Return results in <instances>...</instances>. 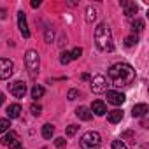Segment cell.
Masks as SVG:
<instances>
[{
  "mask_svg": "<svg viewBox=\"0 0 149 149\" xmlns=\"http://www.w3.org/2000/svg\"><path fill=\"white\" fill-rule=\"evenodd\" d=\"M9 91H11L13 97H16V98H23L25 93H26V84H25L23 81H14V83L9 84Z\"/></svg>",
  "mask_w": 149,
  "mask_h": 149,
  "instance_id": "7",
  "label": "cell"
},
{
  "mask_svg": "<svg viewBox=\"0 0 149 149\" xmlns=\"http://www.w3.org/2000/svg\"><path fill=\"white\" fill-rule=\"evenodd\" d=\"M95 18H97L95 9H93V7H88V9H86V21L91 23V21H95Z\"/></svg>",
  "mask_w": 149,
  "mask_h": 149,
  "instance_id": "20",
  "label": "cell"
},
{
  "mask_svg": "<svg viewBox=\"0 0 149 149\" xmlns=\"http://www.w3.org/2000/svg\"><path fill=\"white\" fill-rule=\"evenodd\" d=\"M81 54H83V49H81V47H76V49H72V53H70V60H77Z\"/></svg>",
  "mask_w": 149,
  "mask_h": 149,
  "instance_id": "23",
  "label": "cell"
},
{
  "mask_svg": "<svg viewBox=\"0 0 149 149\" xmlns=\"http://www.w3.org/2000/svg\"><path fill=\"white\" fill-rule=\"evenodd\" d=\"M102 146V137L98 132H86L81 137V147L83 149H98Z\"/></svg>",
  "mask_w": 149,
  "mask_h": 149,
  "instance_id": "4",
  "label": "cell"
},
{
  "mask_svg": "<svg viewBox=\"0 0 149 149\" xmlns=\"http://www.w3.org/2000/svg\"><path fill=\"white\" fill-rule=\"evenodd\" d=\"M147 105L146 104H137V105H133V109H132V116L133 118H142V116H146L147 114Z\"/></svg>",
  "mask_w": 149,
  "mask_h": 149,
  "instance_id": "15",
  "label": "cell"
},
{
  "mask_svg": "<svg viewBox=\"0 0 149 149\" xmlns=\"http://www.w3.org/2000/svg\"><path fill=\"white\" fill-rule=\"evenodd\" d=\"M77 128H79V126H76V125H70V126L67 128V135H68V137L76 135V133H77Z\"/></svg>",
  "mask_w": 149,
  "mask_h": 149,
  "instance_id": "27",
  "label": "cell"
},
{
  "mask_svg": "<svg viewBox=\"0 0 149 149\" xmlns=\"http://www.w3.org/2000/svg\"><path fill=\"white\" fill-rule=\"evenodd\" d=\"M53 135H54V126H53V125H44V126H42V137L49 140Z\"/></svg>",
  "mask_w": 149,
  "mask_h": 149,
  "instance_id": "17",
  "label": "cell"
},
{
  "mask_svg": "<svg viewBox=\"0 0 149 149\" xmlns=\"http://www.w3.org/2000/svg\"><path fill=\"white\" fill-rule=\"evenodd\" d=\"M125 100H126V97L123 93H119V91H107V102L109 104L121 105V104H125Z\"/></svg>",
  "mask_w": 149,
  "mask_h": 149,
  "instance_id": "10",
  "label": "cell"
},
{
  "mask_svg": "<svg viewBox=\"0 0 149 149\" xmlns=\"http://www.w3.org/2000/svg\"><path fill=\"white\" fill-rule=\"evenodd\" d=\"M42 97H44V88L39 86V84H35V86L32 88V98L37 100V98H42Z\"/></svg>",
  "mask_w": 149,
  "mask_h": 149,
  "instance_id": "18",
  "label": "cell"
},
{
  "mask_svg": "<svg viewBox=\"0 0 149 149\" xmlns=\"http://www.w3.org/2000/svg\"><path fill=\"white\" fill-rule=\"evenodd\" d=\"M121 6L125 7V16H128V18L135 16V14H137V11H139V7H137V4H135V2H126V0H123Z\"/></svg>",
  "mask_w": 149,
  "mask_h": 149,
  "instance_id": "11",
  "label": "cell"
},
{
  "mask_svg": "<svg viewBox=\"0 0 149 149\" xmlns=\"http://www.w3.org/2000/svg\"><path fill=\"white\" fill-rule=\"evenodd\" d=\"M77 97H79V90H70V91H68V95H67V98H68V100H76Z\"/></svg>",
  "mask_w": 149,
  "mask_h": 149,
  "instance_id": "26",
  "label": "cell"
},
{
  "mask_svg": "<svg viewBox=\"0 0 149 149\" xmlns=\"http://www.w3.org/2000/svg\"><path fill=\"white\" fill-rule=\"evenodd\" d=\"M90 111H91V112H95L97 116H104V114L107 112V107H105V104H104L102 100H95Z\"/></svg>",
  "mask_w": 149,
  "mask_h": 149,
  "instance_id": "13",
  "label": "cell"
},
{
  "mask_svg": "<svg viewBox=\"0 0 149 149\" xmlns=\"http://www.w3.org/2000/svg\"><path fill=\"white\" fill-rule=\"evenodd\" d=\"M137 42H139L137 35H128V37L125 39V46H126V47H132V46H135Z\"/></svg>",
  "mask_w": 149,
  "mask_h": 149,
  "instance_id": "21",
  "label": "cell"
},
{
  "mask_svg": "<svg viewBox=\"0 0 149 149\" xmlns=\"http://www.w3.org/2000/svg\"><path fill=\"white\" fill-rule=\"evenodd\" d=\"M132 30H133V32H142V30H144V21L139 19V18L133 19V21H132Z\"/></svg>",
  "mask_w": 149,
  "mask_h": 149,
  "instance_id": "19",
  "label": "cell"
},
{
  "mask_svg": "<svg viewBox=\"0 0 149 149\" xmlns=\"http://www.w3.org/2000/svg\"><path fill=\"white\" fill-rule=\"evenodd\" d=\"M9 126H11L9 119H6V118H2V119H0V133H6V132L9 130Z\"/></svg>",
  "mask_w": 149,
  "mask_h": 149,
  "instance_id": "22",
  "label": "cell"
},
{
  "mask_svg": "<svg viewBox=\"0 0 149 149\" xmlns=\"http://www.w3.org/2000/svg\"><path fill=\"white\" fill-rule=\"evenodd\" d=\"M39 6H40V2H39V0H32V7H33V9H37Z\"/></svg>",
  "mask_w": 149,
  "mask_h": 149,
  "instance_id": "30",
  "label": "cell"
},
{
  "mask_svg": "<svg viewBox=\"0 0 149 149\" xmlns=\"http://www.w3.org/2000/svg\"><path fill=\"white\" fill-rule=\"evenodd\" d=\"M14 72V63L9 58H0V79H9Z\"/></svg>",
  "mask_w": 149,
  "mask_h": 149,
  "instance_id": "5",
  "label": "cell"
},
{
  "mask_svg": "<svg viewBox=\"0 0 149 149\" xmlns=\"http://www.w3.org/2000/svg\"><path fill=\"white\" fill-rule=\"evenodd\" d=\"M112 149H128L123 140H112Z\"/></svg>",
  "mask_w": 149,
  "mask_h": 149,
  "instance_id": "24",
  "label": "cell"
},
{
  "mask_svg": "<svg viewBox=\"0 0 149 149\" xmlns=\"http://www.w3.org/2000/svg\"><path fill=\"white\" fill-rule=\"evenodd\" d=\"M30 111H32V114H33V116H40V111H42V107H40V105H37V104H32Z\"/></svg>",
  "mask_w": 149,
  "mask_h": 149,
  "instance_id": "25",
  "label": "cell"
},
{
  "mask_svg": "<svg viewBox=\"0 0 149 149\" xmlns=\"http://www.w3.org/2000/svg\"><path fill=\"white\" fill-rule=\"evenodd\" d=\"M4 100H6V95H4V93H0V105L4 104Z\"/></svg>",
  "mask_w": 149,
  "mask_h": 149,
  "instance_id": "31",
  "label": "cell"
},
{
  "mask_svg": "<svg viewBox=\"0 0 149 149\" xmlns=\"http://www.w3.org/2000/svg\"><path fill=\"white\" fill-rule=\"evenodd\" d=\"M19 149H21V147H19Z\"/></svg>",
  "mask_w": 149,
  "mask_h": 149,
  "instance_id": "32",
  "label": "cell"
},
{
  "mask_svg": "<svg viewBox=\"0 0 149 149\" xmlns=\"http://www.w3.org/2000/svg\"><path fill=\"white\" fill-rule=\"evenodd\" d=\"M70 61V53H61V58H60V63L61 65H67Z\"/></svg>",
  "mask_w": 149,
  "mask_h": 149,
  "instance_id": "28",
  "label": "cell"
},
{
  "mask_svg": "<svg viewBox=\"0 0 149 149\" xmlns=\"http://www.w3.org/2000/svg\"><path fill=\"white\" fill-rule=\"evenodd\" d=\"M109 77L116 88H125L130 86L135 79V70L128 63H116L109 68Z\"/></svg>",
  "mask_w": 149,
  "mask_h": 149,
  "instance_id": "1",
  "label": "cell"
},
{
  "mask_svg": "<svg viewBox=\"0 0 149 149\" xmlns=\"http://www.w3.org/2000/svg\"><path fill=\"white\" fill-rule=\"evenodd\" d=\"M91 91L93 93H105L107 91V79L104 76H95L91 79Z\"/></svg>",
  "mask_w": 149,
  "mask_h": 149,
  "instance_id": "6",
  "label": "cell"
},
{
  "mask_svg": "<svg viewBox=\"0 0 149 149\" xmlns=\"http://www.w3.org/2000/svg\"><path fill=\"white\" fill-rule=\"evenodd\" d=\"M76 116H77L79 119H83V121H90V119L93 118V112H91L88 107L81 105V107H77V109H76Z\"/></svg>",
  "mask_w": 149,
  "mask_h": 149,
  "instance_id": "12",
  "label": "cell"
},
{
  "mask_svg": "<svg viewBox=\"0 0 149 149\" xmlns=\"http://www.w3.org/2000/svg\"><path fill=\"white\" fill-rule=\"evenodd\" d=\"M2 142H4L6 146H9V149H19V147H21V140H19V137H18L16 132H9V133L2 139Z\"/></svg>",
  "mask_w": 149,
  "mask_h": 149,
  "instance_id": "8",
  "label": "cell"
},
{
  "mask_svg": "<svg viewBox=\"0 0 149 149\" xmlns=\"http://www.w3.org/2000/svg\"><path fill=\"white\" fill-rule=\"evenodd\" d=\"M95 42L100 51H114L112 33H111V28L107 23H100L95 28Z\"/></svg>",
  "mask_w": 149,
  "mask_h": 149,
  "instance_id": "2",
  "label": "cell"
},
{
  "mask_svg": "<svg viewBox=\"0 0 149 149\" xmlns=\"http://www.w3.org/2000/svg\"><path fill=\"white\" fill-rule=\"evenodd\" d=\"M18 26H19L21 35H23L25 39H28V37H30V30H28V25H26V16H25V13H23V11H19V13H18Z\"/></svg>",
  "mask_w": 149,
  "mask_h": 149,
  "instance_id": "9",
  "label": "cell"
},
{
  "mask_svg": "<svg viewBox=\"0 0 149 149\" xmlns=\"http://www.w3.org/2000/svg\"><path fill=\"white\" fill-rule=\"evenodd\" d=\"M121 119H123V111H121V109H114V111L107 112V121H109V123L116 125V123H119Z\"/></svg>",
  "mask_w": 149,
  "mask_h": 149,
  "instance_id": "14",
  "label": "cell"
},
{
  "mask_svg": "<svg viewBox=\"0 0 149 149\" xmlns=\"http://www.w3.org/2000/svg\"><path fill=\"white\" fill-rule=\"evenodd\" d=\"M19 114H21V105H19V104H11V105L7 107V116H9V119H16V118H19Z\"/></svg>",
  "mask_w": 149,
  "mask_h": 149,
  "instance_id": "16",
  "label": "cell"
},
{
  "mask_svg": "<svg viewBox=\"0 0 149 149\" xmlns=\"http://www.w3.org/2000/svg\"><path fill=\"white\" fill-rule=\"evenodd\" d=\"M54 144H56V147H58V149H63V147H65V144H67V140H65L63 137H58V139L54 140Z\"/></svg>",
  "mask_w": 149,
  "mask_h": 149,
  "instance_id": "29",
  "label": "cell"
},
{
  "mask_svg": "<svg viewBox=\"0 0 149 149\" xmlns=\"http://www.w3.org/2000/svg\"><path fill=\"white\" fill-rule=\"evenodd\" d=\"M25 65H26V70L30 74V77H37V74H39V53L35 49H28L26 54H25Z\"/></svg>",
  "mask_w": 149,
  "mask_h": 149,
  "instance_id": "3",
  "label": "cell"
}]
</instances>
